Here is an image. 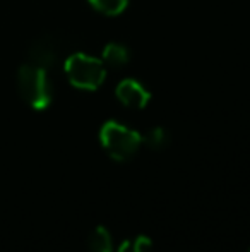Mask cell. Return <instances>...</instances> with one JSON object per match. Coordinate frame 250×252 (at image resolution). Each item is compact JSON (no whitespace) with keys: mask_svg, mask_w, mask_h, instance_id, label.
Masks as SVG:
<instances>
[{"mask_svg":"<svg viewBox=\"0 0 250 252\" xmlns=\"http://www.w3.org/2000/svg\"><path fill=\"white\" fill-rule=\"evenodd\" d=\"M17 93L21 100L33 110H47L54 101V84H52L48 69L36 63L24 62L16 76Z\"/></svg>","mask_w":250,"mask_h":252,"instance_id":"6da1fadb","label":"cell"},{"mask_svg":"<svg viewBox=\"0 0 250 252\" xmlns=\"http://www.w3.org/2000/svg\"><path fill=\"white\" fill-rule=\"evenodd\" d=\"M58 53H60V43L57 38L54 34H41L29 45L26 60L50 70L57 62Z\"/></svg>","mask_w":250,"mask_h":252,"instance_id":"277c9868","label":"cell"},{"mask_svg":"<svg viewBox=\"0 0 250 252\" xmlns=\"http://www.w3.org/2000/svg\"><path fill=\"white\" fill-rule=\"evenodd\" d=\"M101 60L107 67L111 69H122L130 62V50L129 47L122 43H108L101 52Z\"/></svg>","mask_w":250,"mask_h":252,"instance_id":"8992f818","label":"cell"},{"mask_svg":"<svg viewBox=\"0 0 250 252\" xmlns=\"http://www.w3.org/2000/svg\"><path fill=\"white\" fill-rule=\"evenodd\" d=\"M63 72L74 88L83 91L98 90L107 79V65L103 60L84 52L67 57L63 62Z\"/></svg>","mask_w":250,"mask_h":252,"instance_id":"7a4b0ae2","label":"cell"},{"mask_svg":"<svg viewBox=\"0 0 250 252\" xmlns=\"http://www.w3.org/2000/svg\"><path fill=\"white\" fill-rule=\"evenodd\" d=\"M100 143L115 161H129L142 144V136L117 120H107L100 129Z\"/></svg>","mask_w":250,"mask_h":252,"instance_id":"3957f363","label":"cell"},{"mask_svg":"<svg viewBox=\"0 0 250 252\" xmlns=\"http://www.w3.org/2000/svg\"><path fill=\"white\" fill-rule=\"evenodd\" d=\"M94 10L105 16H120L129 7V0H87Z\"/></svg>","mask_w":250,"mask_h":252,"instance_id":"9c48e42d","label":"cell"},{"mask_svg":"<svg viewBox=\"0 0 250 252\" xmlns=\"http://www.w3.org/2000/svg\"><path fill=\"white\" fill-rule=\"evenodd\" d=\"M142 143L146 144L149 150L161 151L170 146L171 134H170V130H167L165 127H153V129L147 130V134L142 137Z\"/></svg>","mask_w":250,"mask_h":252,"instance_id":"52a82bcc","label":"cell"},{"mask_svg":"<svg viewBox=\"0 0 250 252\" xmlns=\"http://www.w3.org/2000/svg\"><path fill=\"white\" fill-rule=\"evenodd\" d=\"M89 251L91 252H113L111 235L105 226H96L89 235Z\"/></svg>","mask_w":250,"mask_h":252,"instance_id":"ba28073f","label":"cell"},{"mask_svg":"<svg viewBox=\"0 0 250 252\" xmlns=\"http://www.w3.org/2000/svg\"><path fill=\"white\" fill-rule=\"evenodd\" d=\"M115 96L127 108L142 110L151 101V91L140 81L134 79V77H127V79H122L117 84Z\"/></svg>","mask_w":250,"mask_h":252,"instance_id":"5b68a950","label":"cell"},{"mask_svg":"<svg viewBox=\"0 0 250 252\" xmlns=\"http://www.w3.org/2000/svg\"><path fill=\"white\" fill-rule=\"evenodd\" d=\"M151 249H153L151 239L140 235L136 240H125V242H122V246L118 247L117 252H151Z\"/></svg>","mask_w":250,"mask_h":252,"instance_id":"30bf717a","label":"cell"}]
</instances>
